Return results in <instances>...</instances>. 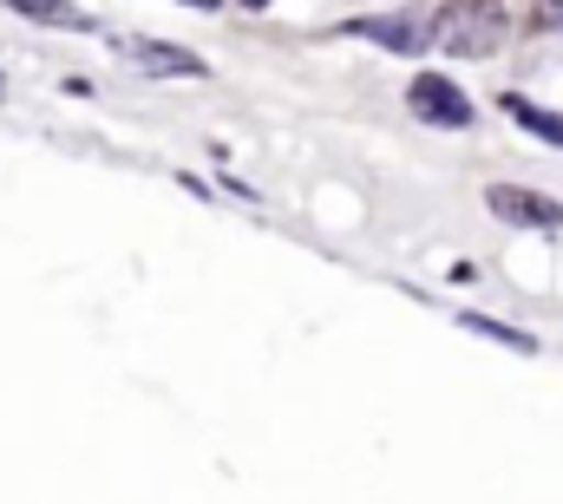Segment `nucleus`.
Wrapping results in <instances>:
<instances>
[{
    "instance_id": "5",
    "label": "nucleus",
    "mask_w": 563,
    "mask_h": 504,
    "mask_svg": "<svg viewBox=\"0 0 563 504\" xmlns=\"http://www.w3.org/2000/svg\"><path fill=\"white\" fill-rule=\"evenodd\" d=\"M125 53L139 59L144 73H184V79H197V73H203V59H197V53H184V46H164V40H132Z\"/></svg>"
},
{
    "instance_id": "3",
    "label": "nucleus",
    "mask_w": 563,
    "mask_h": 504,
    "mask_svg": "<svg viewBox=\"0 0 563 504\" xmlns=\"http://www.w3.org/2000/svg\"><path fill=\"white\" fill-rule=\"evenodd\" d=\"M485 204H492L505 223H525V230H563V204H558V197L525 190V184H492V190H485Z\"/></svg>"
},
{
    "instance_id": "9",
    "label": "nucleus",
    "mask_w": 563,
    "mask_h": 504,
    "mask_svg": "<svg viewBox=\"0 0 563 504\" xmlns=\"http://www.w3.org/2000/svg\"><path fill=\"white\" fill-rule=\"evenodd\" d=\"M190 7H223V0H190Z\"/></svg>"
},
{
    "instance_id": "6",
    "label": "nucleus",
    "mask_w": 563,
    "mask_h": 504,
    "mask_svg": "<svg viewBox=\"0 0 563 504\" xmlns=\"http://www.w3.org/2000/svg\"><path fill=\"white\" fill-rule=\"evenodd\" d=\"M459 328H465V335H485V341H498V348H518V354H538V341H531L525 328H505V321H492V315H459Z\"/></svg>"
},
{
    "instance_id": "7",
    "label": "nucleus",
    "mask_w": 563,
    "mask_h": 504,
    "mask_svg": "<svg viewBox=\"0 0 563 504\" xmlns=\"http://www.w3.org/2000/svg\"><path fill=\"white\" fill-rule=\"evenodd\" d=\"M7 13H26V20H40V26H86V13L79 7H66V0H7Z\"/></svg>"
},
{
    "instance_id": "10",
    "label": "nucleus",
    "mask_w": 563,
    "mask_h": 504,
    "mask_svg": "<svg viewBox=\"0 0 563 504\" xmlns=\"http://www.w3.org/2000/svg\"><path fill=\"white\" fill-rule=\"evenodd\" d=\"M243 7H269V0H243Z\"/></svg>"
},
{
    "instance_id": "4",
    "label": "nucleus",
    "mask_w": 563,
    "mask_h": 504,
    "mask_svg": "<svg viewBox=\"0 0 563 504\" xmlns=\"http://www.w3.org/2000/svg\"><path fill=\"white\" fill-rule=\"evenodd\" d=\"M347 33H361L387 53H426L432 46V20H354Z\"/></svg>"
},
{
    "instance_id": "1",
    "label": "nucleus",
    "mask_w": 563,
    "mask_h": 504,
    "mask_svg": "<svg viewBox=\"0 0 563 504\" xmlns=\"http://www.w3.org/2000/svg\"><path fill=\"white\" fill-rule=\"evenodd\" d=\"M505 33H511V20L498 0H445L432 13V46L459 53V59H492L505 46Z\"/></svg>"
},
{
    "instance_id": "8",
    "label": "nucleus",
    "mask_w": 563,
    "mask_h": 504,
    "mask_svg": "<svg viewBox=\"0 0 563 504\" xmlns=\"http://www.w3.org/2000/svg\"><path fill=\"white\" fill-rule=\"evenodd\" d=\"M498 106H505V112H511L518 125H531V131H538V138H551V144H563V119H551V112H538L531 99H518V92H505Z\"/></svg>"
},
{
    "instance_id": "2",
    "label": "nucleus",
    "mask_w": 563,
    "mask_h": 504,
    "mask_svg": "<svg viewBox=\"0 0 563 504\" xmlns=\"http://www.w3.org/2000/svg\"><path fill=\"white\" fill-rule=\"evenodd\" d=\"M407 106H413V119L420 125H445V131H465L478 112H472V99L452 86V79H439V73H420L413 86H407Z\"/></svg>"
}]
</instances>
